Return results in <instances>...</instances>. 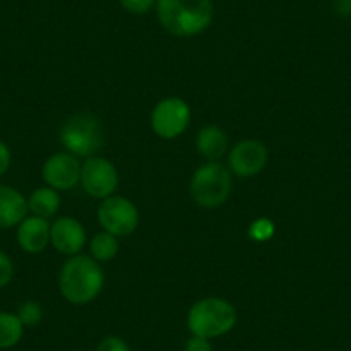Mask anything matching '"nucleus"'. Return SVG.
Instances as JSON below:
<instances>
[{"instance_id":"nucleus-1","label":"nucleus","mask_w":351,"mask_h":351,"mask_svg":"<svg viewBox=\"0 0 351 351\" xmlns=\"http://www.w3.org/2000/svg\"><path fill=\"white\" fill-rule=\"evenodd\" d=\"M106 276L95 258L86 255H73L64 262L59 274V291L66 302L73 305L92 303L102 293Z\"/></svg>"},{"instance_id":"nucleus-2","label":"nucleus","mask_w":351,"mask_h":351,"mask_svg":"<svg viewBox=\"0 0 351 351\" xmlns=\"http://www.w3.org/2000/svg\"><path fill=\"white\" fill-rule=\"evenodd\" d=\"M155 8L162 28L180 38L200 35L214 19L212 0H157Z\"/></svg>"},{"instance_id":"nucleus-3","label":"nucleus","mask_w":351,"mask_h":351,"mask_svg":"<svg viewBox=\"0 0 351 351\" xmlns=\"http://www.w3.org/2000/svg\"><path fill=\"white\" fill-rule=\"evenodd\" d=\"M236 322H238V313L234 306L228 300L215 298V296L195 302L186 317L190 332L205 339H214L231 332Z\"/></svg>"},{"instance_id":"nucleus-4","label":"nucleus","mask_w":351,"mask_h":351,"mask_svg":"<svg viewBox=\"0 0 351 351\" xmlns=\"http://www.w3.org/2000/svg\"><path fill=\"white\" fill-rule=\"evenodd\" d=\"M60 143L74 157H95L106 145V130L95 114L71 116L60 128Z\"/></svg>"},{"instance_id":"nucleus-5","label":"nucleus","mask_w":351,"mask_h":351,"mask_svg":"<svg viewBox=\"0 0 351 351\" xmlns=\"http://www.w3.org/2000/svg\"><path fill=\"white\" fill-rule=\"evenodd\" d=\"M232 191V176L221 162H207L191 176L190 195L198 207L215 208L228 202Z\"/></svg>"},{"instance_id":"nucleus-6","label":"nucleus","mask_w":351,"mask_h":351,"mask_svg":"<svg viewBox=\"0 0 351 351\" xmlns=\"http://www.w3.org/2000/svg\"><path fill=\"white\" fill-rule=\"evenodd\" d=\"M99 222L104 231L117 236V238H126L136 231L140 224V212L136 205L126 197H112L102 200L99 205Z\"/></svg>"},{"instance_id":"nucleus-7","label":"nucleus","mask_w":351,"mask_h":351,"mask_svg":"<svg viewBox=\"0 0 351 351\" xmlns=\"http://www.w3.org/2000/svg\"><path fill=\"white\" fill-rule=\"evenodd\" d=\"M191 109L183 99L169 97L160 100L152 112V130L162 140H174L190 126Z\"/></svg>"},{"instance_id":"nucleus-8","label":"nucleus","mask_w":351,"mask_h":351,"mask_svg":"<svg viewBox=\"0 0 351 351\" xmlns=\"http://www.w3.org/2000/svg\"><path fill=\"white\" fill-rule=\"evenodd\" d=\"M81 186L90 197L106 200L119 186V172L116 165L104 157H90L81 164Z\"/></svg>"},{"instance_id":"nucleus-9","label":"nucleus","mask_w":351,"mask_h":351,"mask_svg":"<svg viewBox=\"0 0 351 351\" xmlns=\"http://www.w3.org/2000/svg\"><path fill=\"white\" fill-rule=\"evenodd\" d=\"M42 174L47 186L57 191H69L80 184L81 164L69 152H59L47 158Z\"/></svg>"},{"instance_id":"nucleus-10","label":"nucleus","mask_w":351,"mask_h":351,"mask_svg":"<svg viewBox=\"0 0 351 351\" xmlns=\"http://www.w3.org/2000/svg\"><path fill=\"white\" fill-rule=\"evenodd\" d=\"M267 147L258 140H243L229 152V171L239 178H253L267 165Z\"/></svg>"},{"instance_id":"nucleus-11","label":"nucleus","mask_w":351,"mask_h":351,"mask_svg":"<svg viewBox=\"0 0 351 351\" xmlns=\"http://www.w3.org/2000/svg\"><path fill=\"white\" fill-rule=\"evenodd\" d=\"M50 243L64 255H77L86 245V231L74 217H59L50 226Z\"/></svg>"},{"instance_id":"nucleus-12","label":"nucleus","mask_w":351,"mask_h":351,"mask_svg":"<svg viewBox=\"0 0 351 351\" xmlns=\"http://www.w3.org/2000/svg\"><path fill=\"white\" fill-rule=\"evenodd\" d=\"M18 243L25 252L40 253L50 243V222L49 219L25 217V221L18 228Z\"/></svg>"},{"instance_id":"nucleus-13","label":"nucleus","mask_w":351,"mask_h":351,"mask_svg":"<svg viewBox=\"0 0 351 351\" xmlns=\"http://www.w3.org/2000/svg\"><path fill=\"white\" fill-rule=\"evenodd\" d=\"M28 214V200L16 188L0 184V229L21 224Z\"/></svg>"},{"instance_id":"nucleus-14","label":"nucleus","mask_w":351,"mask_h":351,"mask_svg":"<svg viewBox=\"0 0 351 351\" xmlns=\"http://www.w3.org/2000/svg\"><path fill=\"white\" fill-rule=\"evenodd\" d=\"M197 152L208 162H219L228 152L229 138L222 128L205 126L197 134Z\"/></svg>"},{"instance_id":"nucleus-15","label":"nucleus","mask_w":351,"mask_h":351,"mask_svg":"<svg viewBox=\"0 0 351 351\" xmlns=\"http://www.w3.org/2000/svg\"><path fill=\"white\" fill-rule=\"evenodd\" d=\"M60 207L59 191L50 186L36 188L28 198V210L33 212V215L49 219L57 214Z\"/></svg>"},{"instance_id":"nucleus-16","label":"nucleus","mask_w":351,"mask_h":351,"mask_svg":"<svg viewBox=\"0 0 351 351\" xmlns=\"http://www.w3.org/2000/svg\"><path fill=\"white\" fill-rule=\"evenodd\" d=\"M25 326L16 313L0 312V350H9L21 341Z\"/></svg>"},{"instance_id":"nucleus-17","label":"nucleus","mask_w":351,"mask_h":351,"mask_svg":"<svg viewBox=\"0 0 351 351\" xmlns=\"http://www.w3.org/2000/svg\"><path fill=\"white\" fill-rule=\"evenodd\" d=\"M90 252L97 262H110L119 253V239L107 231L97 232L90 241Z\"/></svg>"},{"instance_id":"nucleus-18","label":"nucleus","mask_w":351,"mask_h":351,"mask_svg":"<svg viewBox=\"0 0 351 351\" xmlns=\"http://www.w3.org/2000/svg\"><path fill=\"white\" fill-rule=\"evenodd\" d=\"M16 315L19 317V320L23 322V326L33 327V326H36V324L42 322L43 310H42V306H40V303L28 300V302H25L19 305V310Z\"/></svg>"},{"instance_id":"nucleus-19","label":"nucleus","mask_w":351,"mask_h":351,"mask_svg":"<svg viewBox=\"0 0 351 351\" xmlns=\"http://www.w3.org/2000/svg\"><path fill=\"white\" fill-rule=\"evenodd\" d=\"M248 236L253 241H267L274 236V224L269 219H256L248 229Z\"/></svg>"},{"instance_id":"nucleus-20","label":"nucleus","mask_w":351,"mask_h":351,"mask_svg":"<svg viewBox=\"0 0 351 351\" xmlns=\"http://www.w3.org/2000/svg\"><path fill=\"white\" fill-rule=\"evenodd\" d=\"M119 2L130 14H145L154 5H157V0H119Z\"/></svg>"},{"instance_id":"nucleus-21","label":"nucleus","mask_w":351,"mask_h":351,"mask_svg":"<svg viewBox=\"0 0 351 351\" xmlns=\"http://www.w3.org/2000/svg\"><path fill=\"white\" fill-rule=\"evenodd\" d=\"M12 278H14V263L4 252H0V288H5Z\"/></svg>"},{"instance_id":"nucleus-22","label":"nucleus","mask_w":351,"mask_h":351,"mask_svg":"<svg viewBox=\"0 0 351 351\" xmlns=\"http://www.w3.org/2000/svg\"><path fill=\"white\" fill-rule=\"evenodd\" d=\"M97 351H131V348L119 336H107L100 341Z\"/></svg>"},{"instance_id":"nucleus-23","label":"nucleus","mask_w":351,"mask_h":351,"mask_svg":"<svg viewBox=\"0 0 351 351\" xmlns=\"http://www.w3.org/2000/svg\"><path fill=\"white\" fill-rule=\"evenodd\" d=\"M184 351H212L210 339H205L200 336H191L184 343Z\"/></svg>"},{"instance_id":"nucleus-24","label":"nucleus","mask_w":351,"mask_h":351,"mask_svg":"<svg viewBox=\"0 0 351 351\" xmlns=\"http://www.w3.org/2000/svg\"><path fill=\"white\" fill-rule=\"evenodd\" d=\"M11 158L12 157L9 147L0 141V176L5 174V172L9 171V167H11Z\"/></svg>"},{"instance_id":"nucleus-25","label":"nucleus","mask_w":351,"mask_h":351,"mask_svg":"<svg viewBox=\"0 0 351 351\" xmlns=\"http://www.w3.org/2000/svg\"><path fill=\"white\" fill-rule=\"evenodd\" d=\"M334 9L343 18H350L351 16V0H334Z\"/></svg>"},{"instance_id":"nucleus-26","label":"nucleus","mask_w":351,"mask_h":351,"mask_svg":"<svg viewBox=\"0 0 351 351\" xmlns=\"http://www.w3.org/2000/svg\"><path fill=\"white\" fill-rule=\"evenodd\" d=\"M76 351H81V350H76Z\"/></svg>"}]
</instances>
